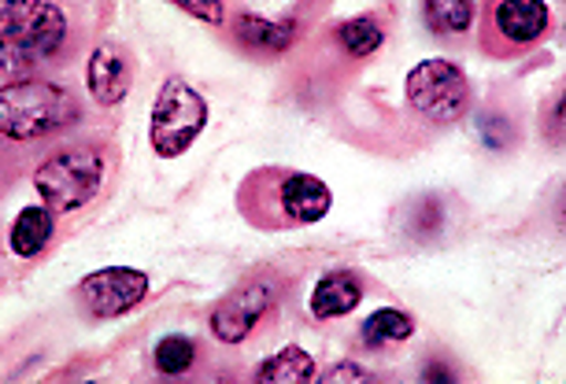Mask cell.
I'll use <instances>...</instances> for the list:
<instances>
[{
	"label": "cell",
	"mask_w": 566,
	"mask_h": 384,
	"mask_svg": "<svg viewBox=\"0 0 566 384\" xmlns=\"http://www.w3.org/2000/svg\"><path fill=\"white\" fill-rule=\"evenodd\" d=\"M334 207V192L323 178L285 167H255L238 185V211L255 230L282 233L323 222Z\"/></svg>",
	"instance_id": "obj_1"
},
{
	"label": "cell",
	"mask_w": 566,
	"mask_h": 384,
	"mask_svg": "<svg viewBox=\"0 0 566 384\" xmlns=\"http://www.w3.org/2000/svg\"><path fill=\"white\" fill-rule=\"evenodd\" d=\"M112 152L104 145H71L45 156L34 170V189L56 215H74L101 196Z\"/></svg>",
	"instance_id": "obj_2"
},
{
	"label": "cell",
	"mask_w": 566,
	"mask_h": 384,
	"mask_svg": "<svg viewBox=\"0 0 566 384\" xmlns=\"http://www.w3.org/2000/svg\"><path fill=\"white\" fill-rule=\"evenodd\" d=\"M82 119L78 100L56 82H27L15 89H0V130L8 141H38L71 130Z\"/></svg>",
	"instance_id": "obj_3"
},
{
	"label": "cell",
	"mask_w": 566,
	"mask_h": 384,
	"mask_svg": "<svg viewBox=\"0 0 566 384\" xmlns=\"http://www.w3.org/2000/svg\"><path fill=\"white\" fill-rule=\"evenodd\" d=\"M0 38L8 49L27 56L34 67H60L71 23L60 4L49 0H4L0 4Z\"/></svg>",
	"instance_id": "obj_4"
},
{
	"label": "cell",
	"mask_w": 566,
	"mask_h": 384,
	"mask_svg": "<svg viewBox=\"0 0 566 384\" xmlns=\"http://www.w3.org/2000/svg\"><path fill=\"white\" fill-rule=\"evenodd\" d=\"M208 126V100L181 78L159 85L153 115H148V141L159 159H178L197 145Z\"/></svg>",
	"instance_id": "obj_5"
},
{
	"label": "cell",
	"mask_w": 566,
	"mask_h": 384,
	"mask_svg": "<svg viewBox=\"0 0 566 384\" xmlns=\"http://www.w3.org/2000/svg\"><path fill=\"white\" fill-rule=\"evenodd\" d=\"M403 96L419 115H426L430 122H459L470 108V82L459 63L433 56L415 63L403 82Z\"/></svg>",
	"instance_id": "obj_6"
},
{
	"label": "cell",
	"mask_w": 566,
	"mask_h": 384,
	"mask_svg": "<svg viewBox=\"0 0 566 384\" xmlns=\"http://www.w3.org/2000/svg\"><path fill=\"white\" fill-rule=\"evenodd\" d=\"M552 30V8L544 0H496L485 4L482 15V45L500 60L533 49Z\"/></svg>",
	"instance_id": "obj_7"
},
{
	"label": "cell",
	"mask_w": 566,
	"mask_h": 384,
	"mask_svg": "<svg viewBox=\"0 0 566 384\" xmlns=\"http://www.w3.org/2000/svg\"><path fill=\"white\" fill-rule=\"evenodd\" d=\"M277 292H282V274L271 270V266L244 277L208 318L216 340H222V344H241V340H249L252 329L263 322V314L277 303Z\"/></svg>",
	"instance_id": "obj_8"
},
{
	"label": "cell",
	"mask_w": 566,
	"mask_h": 384,
	"mask_svg": "<svg viewBox=\"0 0 566 384\" xmlns=\"http://www.w3.org/2000/svg\"><path fill=\"white\" fill-rule=\"evenodd\" d=\"M74 296L93 318H123L148 296V277L134 266H104L85 274Z\"/></svg>",
	"instance_id": "obj_9"
},
{
	"label": "cell",
	"mask_w": 566,
	"mask_h": 384,
	"mask_svg": "<svg viewBox=\"0 0 566 384\" xmlns=\"http://www.w3.org/2000/svg\"><path fill=\"white\" fill-rule=\"evenodd\" d=\"M134 74H137L134 52L119 45V41H101L93 49L90 63H85V89H90V96L101 108H119L134 85Z\"/></svg>",
	"instance_id": "obj_10"
},
{
	"label": "cell",
	"mask_w": 566,
	"mask_h": 384,
	"mask_svg": "<svg viewBox=\"0 0 566 384\" xmlns=\"http://www.w3.org/2000/svg\"><path fill=\"white\" fill-rule=\"evenodd\" d=\"M227 23L233 41L249 52H271V56H277V52H290L296 41L293 19H263L252 12H233Z\"/></svg>",
	"instance_id": "obj_11"
},
{
	"label": "cell",
	"mask_w": 566,
	"mask_h": 384,
	"mask_svg": "<svg viewBox=\"0 0 566 384\" xmlns=\"http://www.w3.org/2000/svg\"><path fill=\"white\" fill-rule=\"evenodd\" d=\"M363 277L356 270H329L315 281L312 292V314L318 322H329V318H348L356 307L363 303Z\"/></svg>",
	"instance_id": "obj_12"
},
{
	"label": "cell",
	"mask_w": 566,
	"mask_h": 384,
	"mask_svg": "<svg viewBox=\"0 0 566 384\" xmlns=\"http://www.w3.org/2000/svg\"><path fill=\"white\" fill-rule=\"evenodd\" d=\"M252 377L260 384H312L318 381V362L301 344H285L271 359H263Z\"/></svg>",
	"instance_id": "obj_13"
},
{
	"label": "cell",
	"mask_w": 566,
	"mask_h": 384,
	"mask_svg": "<svg viewBox=\"0 0 566 384\" xmlns=\"http://www.w3.org/2000/svg\"><path fill=\"white\" fill-rule=\"evenodd\" d=\"M52 237H56V211H49L45 204H34L15 215L12 252L19 259H38V255L52 244Z\"/></svg>",
	"instance_id": "obj_14"
},
{
	"label": "cell",
	"mask_w": 566,
	"mask_h": 384,
	"mask_svg": "<svg viewBox=\"0 0 566 384\" xmlns=\"http://www.w3.org/2000/svg\"><path fill=\"white\" fill-rule=\"evenodd\" d=\"M334 41L348 60H367L378 56L381 45H386V26L374 15H356L334 26Z\"/></svg>",
	"instance_id": "obj_15"
},
{
	"label": "cell",
	"mask_w": 566,
	"mask_h": 384,
	"mask_svg": "<svg viewBox=\"0 0 566 384\" xmlns=\"http://www.w3.org/2000/svg\"><path fill=\"white\" fill-rule=\"evenodd\" d=\"M359 333L367 348H397L403 340H411L415 318L408 311H397V307H381V311H374L367 322H363Z\"/></svg>",
	"instance_id": "obj_16"
},
{
	"label": "cell",
	"mask_w": 566,
	"mask_h": 384,
	"mask_svg": "<svg viewBox=\"0 0 566 384\" xmlns=\"http://www.w3.org/2000/svg\"><path fill=\"white\" fill-rule=\"evenodd\" d=\"M478 19V4L470 0H430L426 4V26L433 34H444V38H463Z\"/></svg>",
	"instance_id": "obj_17"
},
{
	"label": "cell",
	"mask_w": 566,
	"mask_h": 384,
	"mask_svg": "<svg viewBox=\"0 0 566 384\" xmlns=\"http://www.w3.org/2000/svg\"><path fill=\"white\" fill-rule=\"evenodd\" d=\"M153 362L164 377H178L197 362V344L189 337H164L153 351Z\"/></svg>",
	"instance_id": "obj_18"
},
{
	"label": "cell",
	"mask_w": 566,
	"mask_h": 384,
	"mask_svg": "<svg viewBox=\"0 0 566 384\" xmlns=\"http://www.w3.org/2000/svg\"><path fill=\"white\" fill-rule=\"evenodd\" d=\"M178 8L186 15H197V19H205V23H216L222 26L227 23V4H219V0H178Z\"/></svg>",
	"instance_id": "obj_19"
},
{
	"label": "cell",
	"mask_w": 566,
	"mask_h": 384,
	"mask_svg": "<svg viewBox=\"0 0 566 384\" xmlns=\"http://www.w3.org/2000/svg\"><path fill=\"white\" fill-rule=\"evenodd\" d=\"M318 381H323V384H340V381L367 384V381H374V373H370V370H363V366H356V362H337V366H329V370L318 373Z\"/></svg>",
	"instance_id": "obj_20"
},
{
	"label": "cell",
	"mask_w": 566,
	"mask_h": 384,
	"mask_svg": "<svg viewBox=\"0 0 566 384\" xmlns=\"http://www.w3.org/2000/svg\"><path fill=\"white\" fill-rule=\"evenodd\" d=\"M422 381H455V373H444L441 366H430L422 373Z\"/></svg>",
	"instance_id": "obj_21"
}]
</instances>
